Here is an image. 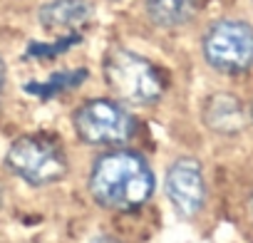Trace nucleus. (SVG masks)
<instances>
[{"instance_id":"1","label":"nucleus","mask_w":253,"mask_h":243,"mask_svg":"<svg viewBox=\"0 0 253 243\" xmlns=\"http://www.w3.org/2000/svg\"><path fill=\"white\" fill-rule=\"evenodd\" d=\"M89 194L102 208L132 211L154 194V174L137 152H109L92 166Z\"/></svg>"},{"instance_id":"2","label":"nucleus","mask_w":253,"mask_h":243,"mask_svg":"<svg viewBox=\"0 0 253 243\" xmlns=\"http://www.w3.org/2000/svg\"><path fill=\"white\" fill-rule=\"evenodd\" d=\"M104 80L112 92L132 104H154L164 94L162 72L137 52L112 50L104 60Z\"/></svg>"},{"instance_id":"3","label":"nucleus","mask_w":253,"mask_h":243,"mask_svg":"<svg viewBox=\"0 0 253 243\" xmlns=\"http://www.w3.org/2000/svg\"><path fill=\"white\" fill-rule=\"evenodd\" d=\"M8 169L30 186L60 181L67 174V157L62 144L50 134H25L8 149Z\"/></svg>"},{"instance_id":"4","label":"nucleus","mask_w":253,"mask_h":243,"mask_svg":"<svg viewBox=\"0 0 253 243\" xmlns=\"http://www.w3.org/2000/svg\"><path fill=\"white\" fill-rule=\"evenodd\" d=\"M75 129H77V137L87 144L119 147L134 137L137 122L119 102L92 99V102H84L75 112Z\"/></svg>"},{"instance_id":"5","label":"nucleus","mask_w":253,"mask_h":243,"mask_svg":"<svg viewBox=\"0 0 253 243\" xmlns=\"http://www.w3.org/2000/svg\"><path fill=\"white\" fill-rule=\"evenodd\" d=\"M206 62L223 75H241L253 67V28L243 20H218L204 35Z\"/></svg>"},{"instance_id":"6","label":"nucleus","mask_w":253,"mask_h":243,"mask_svg":"<svg viewBox=\"0 0 253 243\" xmlns=\"http://www.w3.org/2000/svg\"><path fill=\"white\" fill-rule=\"evenodd\" d=\"M167 196L176 213L181 216H196L206 203V181L204 169L196 159L181 157L176 159L167 171Z\"/></svg>"},{"instance_id":"7","label":"nucleus","mask_w":253,"mask_h":243,"mask_svg":"<svg viewBox=\"0 0 253 243\" xmlns=\"http://www.w3.org/2000/svg\"><path fill=\"white\" fill-rule=\"evenodd\" d=\"M92 15L87 0H50L38 10V20L50 33L80 30Z\"/></svg>"},{"instance_id":"8","label":"nucleus","mask_w":253,"mask_h":243,"mask_svg":"<svg viewBox=\"0 0 253 243\" xmlns=\"http://www.w3.org/2000/svg\"><path fill=\"white\" fill-rule=\"evenodd\" d=\"M204 122L209 129L218 134H236L246 124V112H243V104L233 94L221 92V94L209 97L204 107Z\"/></svg>"},{"instance_id":"9","label":"nucleus","mask_w":253,"mask_h":243,"mask_svg":"<svg viewBox=\"0 0 253 243\" xmlns=\"http://www.w3.org/2000/svg\"><path fill=\"white\" fill-rule=\"evenodd\" d=\"M199 0H149V18L162 28H179L189 23L196 13Z\"/></svg>"},{"instance_id":"10","label":"nucleus","mask_w":253,"mask_h":243,"mask_svg":"<svg viewBox=\"0 0 253 243\" xmlns=\"http://www.w3.org/2000/svg\"><path fill=\"white\" fill-rule=\"evenodd\" d=\"M87 77L84 70H77V72H62V75H55L47 84H28L25 89L33 92L35 97H52V94H60L70 87H77L82 80Z\"/></svg>"},{"instance_id":"11","label":"nucleus","mask_w":253,"mask_h":243,"mask_svg":"<svg viewBox=\"0 0 253 243\" xmlns=\"http://www.w3.org/2000/svg\"><path fill=\"white\" fill-rule=\"evenodd\" d=\"M89 243H119L117 238H112V236H107V233H102V236H94Z\"/></svg>"},{"instance_id":"12","label":"nucleus","mask_w":253,"mask_h":243,"mask_svg":"<svg viewBox=\"0 0 253 243\" xmlns=\"http://www.w3.org/2000/svg\"><path fill=\"white\" fill-rule=\"evenodd\" d=\"M3 82H5V65L0 60V87H3Z\"/></svg>"},{"instance_id":"13","label":"nucleus","mask_w":253,"mask_h":243,"mask_svg":"<svg viewBox=\"0 0 253 243\" xmlns=\"http://www.w3.org/2000/svg\"><path fill=\"white\" fill-rule=\"evenodd\" d=\"M251 213H253V194H251Z\"/></svg>"},{"instance_id":"14","label":"nucleus","mask_w":253,"mask_h":243,"mask_svg":"<svg viewBox=\"0 0 253 243\" xmlns=\"http://www.w3.org/2000/svg\"><path fill=\"white\" fill-rule=\"evenodd\" d=\"M251 119H253V104H251Z\"/></svg>"}]
</instances>
